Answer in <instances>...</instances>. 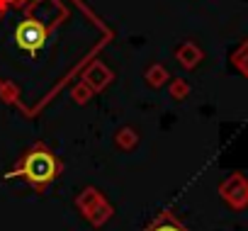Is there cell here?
Masks as SVG:
<instances>
[{
    "instance_id": "cell-1",
    "label": "cell",
    "mask_w": 248,
    "mask_h": 231,
    "mask_svg": "<svg viewBox=\"0 0 248 231\" xmlns=\"http://www.w3.org/2000/svg\"><path fill=\"white\" fill-rule=\"evenodd\" d=\"M63 166L61 161L44 146V144H34L27 154L20 156V161L15 163V168L8 173V178H22L27 180L37 192H44L59 175H61Z\"/></svg>"
},
{
    "instance_id": "cell-2",
    "label": "cell",
    "mask_w": 248,
    "mask_h": 231,
    "mask_svg": "<svg viewBox=\"0 0 248 231\" xmlns=\"http://www.w3.org/2000/svg\"><path fill=\"white\" fill-rule=\"evenodd\" d=\"M219 195L231 209H246L248 207V178L243 173H231L226 180H221Z\"/></svg>"
},
{
    "instance_id": "cell-3",
    "label": "cell",
    "mask_w": 248,
    "mask_h": 231,
    "mask_svg": "<svg viewBox=\"0 0 248 231\" xmlns=\"http://www.w3.org/2000/svg\"><path fill=\"white\" fill-rule=\"evenodd\" d=\"M49 37V27L44 22L37 20H27L17 27V44L27 51H34L39 44H44V39Z\"/></svg>"
},
{
    "instance_id": "cell-4",
    "label": "cell",
    "mask_w": 248,
    "mask_h": 231,
    "mask_svg": "<svg viewBox=\"0 0 248 231\" xmlns=\"http://www.w3.org/2000/svg\"><path fill=\"white\" fill-rule=\"evenodd\" d=\"M83 80H85L95 92H100V90H105V88L109 85V80H112V71H109L102 61H93V63L83 71Z\"/></svg>"
},
{
    "instance_id": "cell-5",
    "label": "cell",
    "mask_w": 248,
    "mask_h": 231,
    "mask_svg": "<svg viewBox=\"0 0 248 231\" xmlns=\"http://www.w3.org/2000/svg\"><path fill=\"white\" fill-rule=\"evenodd\" d=\"M175 59L180 61V66H183V68L192 71L195 66H200V61L204 59V54H202V49H200L195 42H185V44H180V46H178Z\"/></svg>"
},
{
    "instance_id": "cell-6",
    "label": "cell",
    "mask_w": 248,
    "mask_h": 231,
    "mask_svg": "<svg viewBox=\"0 0 248 231\" xmlns=\"http://www.w3.org/2000/svg\"><path fill=\"white\" fill-rule=\"evenodd\" d=\"M112 214H114V209H112V204L107 202V200H102V202H97L88 214H85V219L95 226V229H100V226H105L109 219H112Z\"/></svg>"
},
{
    "instance_id": "cell-7",
    "label": "cell",
    "mask_w": 248,
    "mask_h": 231,
    "mask_svg": "<svg viewBox=\"0 0 248 231\" xmlns=\"http://www.w3.org/2000/svg\"><path fill=\"white\" fill-rule=\"evenodd\" d=\"M102 200H105V197H102V192H100L97 187H85V190L76 197V207H78V212L85 216V214H88L97 202H102Z\"/></svg>"
},
{
    "instance_id": "cell-8",
    "label": "cell",
    "mask_w": 248,
    "mask_h": 231,
    "mask_svg": "<svg viewBox=\"0 0 248 231\" xmlns=\"http://www.w3.org/2000/svg\"><path fill=\"white\" fill-rule=\"evenodd\" d=\"M146 231H187L170 212H161L151 224H149V229Z\"/></svg>"
},
{
    "instance_id": "cell-9",
    "label": "cell",
    "mask_w": 248,
    "mask_h": 231,
    "mask_svg": "<svg viewBox=\"0 0 248 231\" xmlns=\"http://www.w3.org/2000/svg\"><path fill=\"white\" fill-rule=\"evenodd\" d=\"M114 144H117L122 151H132V149L139 144V134H137L132 127H122V129L114 134Z\"/></svg>"
},
{
    "instance_id": "cell-10",
    "label": "cell",
    "mask_w": 248,
    "mask_h": 231,
    "mask_svg": "<svg viewBox=\"0 0 248 231\" xmlns=\"http://www.w3.org/2000/svg\"><path fill=\"white\" fill-rule=\"evenodd\" d=\"M168 71H166V66H161V63H154L149 71H146V83L151 85V88H161V85H166L168 83Z\"/></svg>"
},
{
    "instance_id": "cell-11",
    "label": "cell",
    "mask_w": 248,
    "mask_h": 231,
    "mask_svg": "<svg viewBox=\"0 0 248 231\" xmlns=\"http://www.w3.org/2000/svg\"><path fill=\"white\" fill-rule=\"evenodd\" d=\"M231 63L236 66V71L243 76V78H248V39L233 51V56H231Z\"/></svg>"
},
{
    "instance_id": "cell-12",
    "label": "cell",
    "mask_w": 248,
    "mask_h": 231,
    "mask_svg": "<svg viewBox=\"0 0 248 231\" xmlns=\"http://www.w3.org/2000/svg\"><path fill=\"white\" fill-rule=\"evenodd\" d=\"M93 88L85 83V80H80L73 90H71V97H73V102H78V105H85V102H90V97H93Z\"/></svg>"
},
{
    "instance_id": "cell-13",
    "label": "cell",
    "mask_w": 248,
    "mask_h": 231,
    "mask_svg": "<svg viewBox=\"0 0 248 231\" xmlns=\"http://www.w3.org/2000/svg\"><path fill=\"white\" fill-rule=\"evenodd\" d=\"M168 92H170V97H175V100H185V97L190 95V85H187V80H183V78H175V80L170 83Z\"/></svg>"
},
{
    "instance_id": "cell-14",
    "label": "cell",
    "mask_w": 248,
    "mask_h": 231,
    "mask_svg": "<svg viewBox=\"0 0 248 231\" xmlns=\"http://www.w3.org/2000/svg\"><path fill=\"white\" fill-rule=\"evenodd\" d=\"M0 97L5 102H17V88L13 83H0Z\"/></svg>"
},
{
    "instance_id": "cell-15",
    "label": "cell",
    "mask_w": 248,
    "mask_h": 231,
    "mask_svg": "<svg viewBox=\"0 0 248 231\" xmlns=\"http://www.w3.org/2000/svg\"><path fill=\"white\" fill-rule=\"evenodd\" d=\"M8 5H10V0H0V15H5Z\"/></svg>"
},
{
    "instance_id": "cell-16",
    "label": "cell",
    "mask_w": 248,
    "mask_h": 231,
    "mask_svg": "<svg viewBox=\"0 0 248 231\" xmlns=\"http://www.w3.org/2000/svg\"><path fill=\"white\" fill-rule=\"evenodd\" d=\"M13 5H22V3H30V0H10Z\"/></svg>"
}]
</instances>
